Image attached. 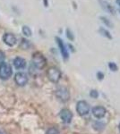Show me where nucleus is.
<instances>
[{"instance_id": "nucleus-12", "label": "nucleus", "mask_w": 120, "mask_h": 134, "mask_svg": "<svg viewBox=\"0 0 120 134\" xmlns=\"http://www.w3.org/2000/svg\"><path fill=\"white\" fill-rule=\"evenodd\" d=\"M14 65L16 69H23L26 65V62L23 58L22 57H16L14 60Z\"/></svg>"}, {"instance_id": "nucleus-24", "label": "nucleus", "mask_w": 120, "mask_h": 134, "mask_svg": "<svg viewBox=\"0 0 120 134\" xmlns=\"http://www.w3.org/2000/svg\"><path fill=\"white\" fill-rule=\"evenodd\" d=\"M116 3L120 6V0H116Z\"/></svg>"}, {"instance_id": "nucleus-6", "label": "nucleus", "mask_w": 120, "mask_h": 134, "mask_svg": "<svg viewBox=\"0 0 120 134\" xmlns=\"http://www.w3.org/2000/svg\"><path fill=\"white\" fill-rule=\"evenodd\" d=\"M59 115H60L61 120H62L63 122H65V124H69V122H71L72 119H73V114H72V112L69 109H66V108L61 110Z\"/></svg>"}, {"instance_id": "nucleus-2", "label": "nucleus", "mask_w": 120, "mask_h": 134, "mask_svg": "<svg viewBox=\"0 0 120 134\" xmlns=\"http://www.w3.org/2000/svg\"><path fill=\"white\" fill-rule=\"evenodd\" d=\"M13 73L12 67L10 66V64H6V63L3 62L2 64H0V78L3 80H7L8 78L11 77Z\"/></svg>"}, {"instance_id": "nucleus-8", "label": "nucleus", "mask_w": 120, "mask_h": 134, "mask_svg": "<svg viewBox=\"0 0 120 134\" xmlns=\"http://www.w3.org/2000/svg\"><path fill=\"white\" fill-rule=\"evenodd\" d=\"M3 41L8 47H14L16 44V38L14 34L12 33H6L3 37Z\"/></svg>"}, {"instance_id": "nucleus-10", "label": "nucleus", "mask_w": 120, "mask_h": 134, "mask_svg": "<svg viewBox=\"0 0 120 134\" xmlns=\"http://www.w3.org/2000/svg\"><path fill=\"white\" fill-rule=\"evenodd\" d=\"M15 82L16 84H18L19 86H24L26 85V83L28 82V77L25 73L23 72H18L15 74L14 77Z\"/></svg>"}, {"instance_id": "nucleus-23", "label": "nucleus", "mask_w": 120, "mask_h": 134, "mask_svg": "<svg viewBox=\"0 0 120 134\" xmlns=\"http://www.w3.org/2000/svg\"><path fill=\"white\" fill-rule=\"evenodd\" d=\"M43 3H44L45 7H48V6H49V2H48V0H43Z\"/></svg>"}, {"instance_id": "nucleus-4", "label": "nucleus", "mask_w": 120, "mask_h": 134, "mask_svg": "<svg viewBox=\"0 0 120 134\" xmlns=\"http://www.w3.org/2000/svg\"><path fill=\"white\" fill-rule=\"evenodd\" d=\"M76 111H77V113L80 115H86L90 112V105H89V104L86 101L81 100L76 105Z\"/></svg>"}, {"instance_id": "nucleus-25", "label": "nucleus", "mask_w": 120, "mask_h": 134, "mask_svg": "<svg viewBox=\"0 0 120 134\" xmlns=\"http://www.w3.org/2000/svg\"><path fill=\"white\" fill-rule=\"evenodd\" d=\"M118 128H119V131H120V124H119V125H118Z\"/></svg>"}, {"instance_id": "nucleus-20", "label": "nucleus", "mask_w": 120, "mask_h": 134, "mask_svg": "<svg viewBox=\"0 0 120 134\" xmlns=\"http://www.w3.org/2000/svg\"><path fill=\"white\" fill-rule=\"evenodd\" d=\"M90 96L93 98H97L99 97V93H98V91H96V90H91L90 92Z\"/></svg>"}, {"instance_id": "nucleus-16", "label": "nucleus", "mask_w": 120, "mask_h": 134, "mask_svg": "<svg viewBox=\"0 0 120 134\" xmlns=\"http://www.w3.org/2000/svg\"><path fill=\"white\" fill-rule=\"evenodd\" d=\"M30 44L29 42V40H25V38H22V41H21V44H20V47H22L23 49H28L30 47Z\"/></svg>"}, {"instance_id": "nucleus-22", "label": "nucleus", "mask_w": 120, "mask_h": 134, "mask_svg": "<svg viewBox=\"0 0 120 134\" xmlns=\"http://www.w3.org/2000/svg\"><path fill=\"white\" fill-rule=\"evenodd\" d=\"M97 76H98V78H99L100 80H102V79H103V77H104V74L102 72H100L97 73Z\"/></svg>"}, {"instance_id": "nucleus-19", "label": "nucleus", "mask_w": 120, "mask_h": 134, "mask_svg": "<svg viewBox=\"0 0 120 134\" xmlns=\"http://www.w3.org/2000/svg\"><path fill=\"white\" fill-rule=\"evenodd\" d=\"M66 36H67V38H68L70 40H74V38H75V37H74L73 33H72V31L69 29L66 30Z\"/></svg>"}, {"instance_id": "nucleus-15", "label": "nucleus", "mask_w": 120, "mask_h": 134, "mask_svg": "<svg viewBox=\"0 0 120 134\" xmlns=\"http://www.w3.org/2000/svg\"><path fill=\"white\" fill-rule=\"evenodd\" d=\"M100 19L101 20V21L107 26V27H109V28H112L113 27L112 23H111L110 20L108 18H107V17H105V16H100Z\"/></svg>"}, {"instance_id": "nucleus-13", "label": "nucleus", "mask_w": 120, "mask_h": 134, "mask_svg": "<svg viewBox=\"0 0 120 134\" xmlns=\"http://www.w3.org/2000/svg\"><path fill=\"white\" fill-rule=\"evenodd\" d=\"M99 31H100V34H102L104 37H106V38H108V40H111L112 38V36L110 35V32L108 31V30H106L105 28H103V27H100V30H99Z\"/></svg>"}, {"instance_id": "nucleus-7", "label": "nucleus", "mask_w": 120, "mask_h": 134, "mask_svg": "<svg viewBox=\"0 0 120 134\" xmlns=\"http://www.w3.org/2000/svg\"><path fill=\"white\" fill-rule=\"evenodd\" d=\"M56 43H58V47H59V50L61 52V55H62L63 58H64L65 60L68 59V57H69L68 50H67L66 47H65V45L64 44L63 40H61L60 38H58V37H56Z\"/></svg>"}, {"instance_id": "nucleus-9", "label": "nucleus", "mask_w": 120, "mask_h": 134, "mask_svg": "<svg viewBox=\"0 0 120 134\" xmlns=\"http://www.w3.org/2000/svg\"><path fill=\"white\" fill-rule=\"evenodd\" d=\"M100 5L101 6V8L103 9L105 12L111 14H115V8L114 6H112L110 3H108L106 0H99Z\"/></svg>"}, {"instance_id": "nucleus-3", "label": "nucleus", "mask_w": 120, "mask_h": 134, "mask_svg": "<svg viewBox=\"0 0 120 134\" xmlns=\"http://www.w3.org/2000/svg\"><path fill=\"white\" fill-rule=\"evenodd\" d=\"M47 75L50 81L56 83L59 81V80L61 78V72L58 68H56V67H51V68H49V70H48Z\"/></svg>"}, {"instance_id": "nucleus-21", "label": "nucleus", "mask_w": 120, "mask_h": 134, "mask_svg": "<svg viewBox=\"0 0 120 134\" xmlns=\"http://www.w3.org/2000/svg\"><path fill=\"white\" fill-rule=\"evenodd\" d=\"M4 58H5V55H4L3 52L0 51V64H2V63H3Z\"/></svg>"}, {"instance_id": "nucleus-14", "label": "nucleus", "mask_w": 120, "mask_h": 134, "mask_svg": "<svg viewBox=\"0 0 120 134\" xmlns=\"http://www.w3.org/2000/svg\"><path fill=\"white\" fill-rule=\"evenodd\" d=\"M22 31H23V35L25 37H30L32 36V30L30 29V27H28L27 25H24L23 26V29H22Z\"/></svg>"}, {"instance_id": "nucleus-17", "label": "nucleus", "mask_w": 120, "mask_h": 134, "mask_svg": "<svg viewBox=\"0 0 120 134\" xmlns=\"http://www.w3.org/2000/svg\"><path fill=\"white\" fill-rule=\"evenodd\" d=\"M108 67H109V69L111 71H113V72H117V69H118V67H117V64H116L115 63H113V62L108 63Z\"/></svg>"}, {"instance_id": "nucleus-11", "label": "nucleus", "mask_w": 120, "mask_h": 134, "mask_svg": "<svg viewBox=\"0 0 120 134\" xmlns=\"http://www.w3.org/2000/svg\"><path fill=\"white\" fill-rule=\"evenodd\" d=\"M106 113H107V110L103 107H95L92 108V114L98 119L104 117Z\"/></svg>"}, {"instance_id": "nucleus-26", "label": "nucleus", "mask_w": 120, "mask_h": 134, "mask_svg": "<svg viewBox=\"0 0 120 134\" xmlns=\"http://www.w3.org/2000/svg\"><path fill=\"white\" fill-rule=\"evenodd\" d=\"M119 13H120V10H119Z\"/></svg>"}, {"instance_id": "nucleus-18", "label": "nucleus", "mask_w": 120, "mask_h": 134, "mask_svg": "<svg viewBox=\"0 0 120 134\" xmlns=\"http://www.w3.org/2000/svg\"><path fill=\"white\" fill-rule=\"evenodd\" d=\"M47 134H59V131H58V130L56 128H50L47 131Z\"/></svg>"}, {"instance_id": "nucleus-5", "label": "nucleus", "mask_w": 120, "mask_h": 134, "mask_svg": "<svg viewBox=\"0 0 120 134\" xmlns=\"http://www.w3.org/2000/svg\"><path fill=\"white\" fill-rule=\"evenodd\" d=\"M56 95L58 98L60 99L63 102H65L67 101L70 98V94H69V90H67L65 87H60L56 90Z\"/></svg>"}, {"instance_id": "nucleus-1", "label": "nucleus", "mask_w": 120, "mask_h": 134, "mask_svg": "<svg viewBox=\"0 0 120 134\" xmlns=\"http://www.w3.org/2000/svg\"><path fill=\"white\" fill-rule=\"evenodd\" d=\"M32 62V64H33L37 69H42L43 67L46 65V64H47V60H46V58L44 57V55H43L42 54L39 53V52L33 54Z\"/></svg>"}]
</instances>
